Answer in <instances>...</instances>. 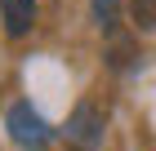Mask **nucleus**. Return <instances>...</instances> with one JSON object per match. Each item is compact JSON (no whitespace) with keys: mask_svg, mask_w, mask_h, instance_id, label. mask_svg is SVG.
I'll return each mask as SVG.
<instances>
[{"mask_svg":"<svg viewBox=\"0 0 156 151\" xmlns=\"http://www.w3.org/2000/svg\"><path fill=\"white\" fill-rule=\"evenodd\" d=\"M116 13H120V0H94V18L103 31H112L116 27Z\"/></svg>","mask_w":156,"mask_h":151,"instance_id":"nucleus-5","label":"nucleus"},{"mask_svg":"<svg viewBox=\"0 0 156 151\" xmlns=\"http://www.w3.org/2000/svg\"><path fill=\"white\" fill-rule=\"evenodd\" d=\"M129 18L138 31H156V0H129Z\"/></svg>","mask_w":156,"mask_h":151,"instance_id":"nucleus-4","label":"nucleus"},{"mask_svg":"<svg viewBox=\"0 0 156 151\" xmlns=\"http://www.w3.org/2000/svg\"><path fill=\"white\" fill-rule=\"evenodd\" d=\"M36 13H40L36 0H0V22H5V31H9L13 40H23V36L36 27Z\"/></svg>","mask_w":156,"mask_h":151,"instance_id":"nucleus-3","label":"nucleus"},{"mask_svg":"<svg viewBox=\"0 0 156 151\" xmlns=\"http://www.w3.org/2000/svg\"><path fill=\"white\" fill-rule=\"evenodd\" d=\"M107 62H112L116 71H120V67H129V62H134V49L125 45V40H112V58H107Z\"/></svg>","mask_w":156,"mask_h":151,"instance_id":"nucleus-6","label":"nucleus"},{"mask_svg":"<svg viewBox=\"0 0 156 151\" xmlns=\"http://www.w3.org/2000/svg\"><path fill=\"white\" fill-rule=\"evenodd\" d=\"M67 142L72 147H80V151H94V147H103V133H107V111L98 102H76V111L67 116Z\"/></svg>","mask_w":156,"mask_h":151,"instance_id":"nucleus-2","label":"nucleus"},{"mask_svg":"<svg viewBox=\"0 0 156 151\" xmlns=\"http://www.w3.org/2000/svg\"><path fill=\"white\" fill-rule=\"evenodd\" d=\"M5 129H9V138L18 142V147H27V151H45L49 138H54L49 120L40 116L31 102H13V107H9V116H5Z\"/></svg>","mask_w":156,"mask_h":151,"instance_id":"nucleus-1","label":"nucleus"}]
</instances>
